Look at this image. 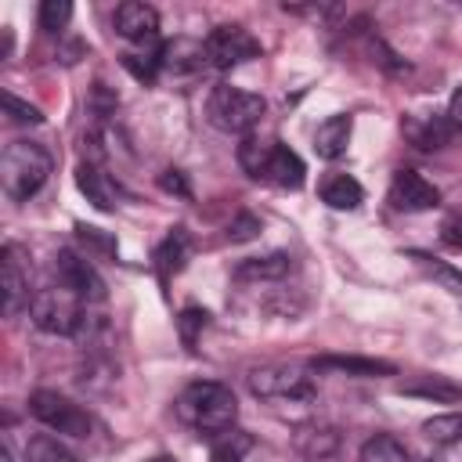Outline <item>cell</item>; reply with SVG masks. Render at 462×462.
<instances>
[{
	"label": "cell",
	"mask_w": 462,
	"mask_h": 462,
	"mask_svg": "<svg viewBox=\"0 0 462 462\" xmlns=\"http://www.w3.org/2000/svg\"><path fill=\"white\" fill-rule=\"evenodd\" d=\"M177 419L191 430H199L202 437H220L227 430H235V419H238V401L231 393V386L224 383H191L180 390L177 397Z\"/></svg>",
	"instance_id": "cell-1"
},
{
	"label": "cell",
	"mask_w": 462,
	"mask_h": 462,
	"mask_svg": "<svg viewBox=\"0 0 462 462\" xmlns=\"http://www.w3.org/2000/svg\"><path fill=\"white\" fill-rule=\"evenodd\" d=\"M238 162H242V170H245L249 177L271 180V184L292 188V191H296V188L303 184V177H307L303 159H300L289 144L260 141V137H253V134L242 137V144H238Z\"/></svg>",
	"instance_id": "cell-2"
},
{
	"label": "cell",
	"mask_w": 462,
	"mask_h": 462,
	"mask_svg": "<svg viewBox=\"0 0 462 462\" xmlns=\"http://www.w3.org/2000/svg\"><path fill=\"white\" fill-rule=\"evenodd\" d=\"M51 177V155L32 141H11L0 155V184L14 202H29Z\"/></svg>",
	"instance_id": "cell-3"
},
{
	"label": "cell",
	"mask_w": 462,
	"mask_h": 462,
	"mask_svg": "<svg viewBox=\"0 0 462 462\" xmlns=\"http://www.w3.org/2000/svg\"><path fill=\"white\" fill-rule=\"evenodd\" d=\"M29 318L40 332H51V336H76L87 321V303L65 289L61 282L58 285H47V289H36L32 300H29Z\"/></svg>",
	"instance_id": "cell-4"
},
{
	"label": "cell",
	"mask_w": 462,
	"mask_h": 462,
	"mask_svg": "<svg viewBox=\"0 0 462 462\" xmlns=\"http://www.w3.org/2000/svg\"><path fill=\"white\" fill-rule=\"evenodd\" d=\"M263 112H267V101L260 94L231 83H217L206 97V116L224 134H249L263 119Z\"/></svg>",
	"instance_id": "cell-5"
},
{
	"label": "cell",
	"mask_w": 462,
	"mask_h": 462,
	"mask_svg": "<svg viewBox=\"0 0 462 462\" xmlns=\"http://www.w3.org/2000/svg\"><path fill=\"white\" fill-rule=\"evenodd\" d=\"M29 411H32V419H40L47 430H54L61 437H90V426H94L90 415L58 390H32Z\"/></svg>",
	"instance_id": "cell-6"
},
{
	"label": "cell",
	"mask_w": 462,
	"mask_h": 462,
	"mask_svg": "<svg viewBox=\"0 0 462 462\" xmlns=\"http://www.w3.org/2000/svg\"><path fill=\"white\" fill-rule=\"evenodd\" d=\"M249 390L256 397H285V401H303L314 397V383L310 372L300 365H263L249 372Z\"/></svg>",
	"instance_id": "cell-7"
},
{
	"label": "cell",
	"mask_w": 462,
	"mask_h": 462,
	"mask_svg": "<svg viewBox=\"0 0 462 462\" xmlns=\"http://www.w3.org/2000/svg\"><path fill=\"white\" fill-rule=\"evenodd\" d=\"M202 43H206V61L213 69H235L260 54V43L245 25H217Z\"/></svg>",
	"instance_id": "cell-8"
},
{
	"label": "cell",
	"mask_w": 462,
	"mask_h": 462,
	"mask_svg": "<svg viewBox=\"0 0 462 462\" xmlns=\"http://www.w3.org/2000/svg\"><path fill=\"white\" fill-rule=\"evenodd\" d=\"M54 274H58V282H61L65 289H72L83 303H101V300H105V282H101V274L94 271V263H90L87 256H79V253H72V249H58V256H54Z\"/></svg>",
	"instance_id": "cell-9"
},
{
	"label": "cell",
	"mask_w": 462,
	"mask_h": 462,
	"mask_svg": "<svg viewBox=\"0 0 462 462\" xmlns=\"http://www.w3.org/2000/svg\"><path fill=\"white\" fill-rule=\"evenodd\" d=\"M440 202V191L415 170H397L390 180V206L401 213H426Z\"/></svg>",
	"instance_id": "cell-10"
},
{
	"label": "cell",
	"mask_w": 462,
	"mask_h": 462,
	"mask_svg": "<svg viewBox=\"0 0 462 462\" xmlns=\"http://www.w3.org/2000/svg\"><path fill=\"white\" fill-rule=\"evenodd\" d=\"M116 32L137 47H159V11L141 0H126L116 7Z\"/></svg>",
	"instance_id": "cell-11"
},
{
	"label": "cell",
	"mask_w": 462,
	"mask_h": 462,
	"mask_svg": "<svg viewBox=\"0 0 462 462\" xmlns=\"http://www.w3.org/2000/svg\"><path fill=\"white\" fill-rule=\"evenodd\" d=\"M0 267H4V314H18L22 303L29 307L32 292H29V267L25 256L14 242H7L0 249Z\"/></svg>",
	"instance_id": "cell-12"
},
{
	"label": "cell",
	"mask_w": 462,
	"mask_h": 462,
	"mask_svg": "<svg viewBox=\"0 0 462 462\" xmlns=\"http://www.w3.org/2000/svg\"><path fill=\"white\" fill-rule=\"evenodd\" d=\"M76 184H79V191L87 195V202H94V206L105 209V213H112V209L119 206V199H123L119 184H116L97 162H79V170H76Z\"/></svg>",
	"instance_id": "cell-13"
},
{
	"label": "cell",
	"mask_w": 462,
	"mask_h": 462,
	"mask_svg": "<svg viewBox=\"0 0 462 462\" xmlns=\"http://www.w3.org/2000/svg\"><path fill=\"white\" fill-rule=\"evenodd\" d=\"M397 390L408 397L437 401V404H458L462 401V383H451L448 375H415V379H404Z\"/></svg>",
	"instance_id": "cell-14"
},
{
	"label": "cell",
	"mask_w": 462,
	"mask_h": 462,
	"mask_svg": "<svg viewBox=\"0 0 462 462\" xmlns=\"http://www.w3.org/2000/svg\"><path fill=\"white\" fill-rule=\"evenodd\" d=\"M314 372H346V375H393L397 368L390 361H375V357H343V354H325V357H314L310 361Z\"/></svg>",
	"instance_id": "cell-15"
},
{
	"label": "cell",
	"mask_w": 462,
	"mask_h": 462,
	"mask_svg": "<svg viewBox=\"0 0 462 462\" xmlns=\"http://www.w3.org/2000/svg\"><path fill=\"white\" fill-rule=\"evenodd\" d=\"M350 130H354V119L350 116H328L314 130V152L321 159H339L346 152V144H350Z\"/></svg>",
	"instance_id": "cell-16"
},
{
	"label": "cell",
	"mask_w": 462,
	"mask_h": 462,
	"mask_svg": "<svg viewBox=\"0 0 462 462\" xmlns=\"http://www.w3.org/2000/svg\"><path fill=\"white\" fill-rule=\"evenodd\" d=\"M292 271V256L289 253H267V256H249L235 267L238 282H274L285 278Z\"/></svg>",
	"instance_id": "cell-17"
},
{
	"label": "cell",
	"mask_w": 462,
	"mask_h": 462,
	"mask_svg": "<svg viewBox=\"0 0 462 462\" xmlns=\"http://www.w3.org/2000/svg\"><path fill=\"white\" fill-rule=\"evenodd\" d=\"M206 61V43H195V40H173V43H162V69L166 72H199Z\"/></svg>",
	"instance_id": "cell-18"
},
{
	"label": "cell",
	"mask_w": 462,
	"mask_h": 462,
	"mask_svg": "<svg viewBox=\"0 0 462 462\" xmlns=\"http://www.w3.org/2000/svg\"><path fill=\"white\" fill-rule=\"evenodd\" d=\"M188 256H191V238H188V231H184V227H170V235H166L162 245L155 249V267H159L162 278H170V274H177V271L184 267Z\"/></svg>",
	"instance_id": "cell-19"
},
{
	"label": "cell",
	"mask_w": 462,
	"mask_h": 462,
	"mask_svg": "<svg viewBox=\"0 0 462 462\" xmlns=\"http://www.w3.org/2000/svg\"><path fill=\"white\" fill-rule=\"evenodd\" d=\"M361 199H365V191L350 173H332L321 180V202L332 209H357Z\"/></svg>",
	"instance_id": "cell-20"
},
{
	"label": "cell",
	"mask_w": 462,
	"mask_h": 462,
	"mask_svg": "<svg viewBox=\"0 0 462 462\" xmlns=\"http://www.w3.org/2000/svg\"><path fill=\"white\" fill-rule=\"evenodd\" d=\"M296 448H300L303 458L321 462V458H328V455L336 451V433L325 430V426H300V433H296Z\"/></svg>",
	"instance_id": "cell-21"
},
{
	"label": "cell",
	"mask_w": 462,
	"mask_h": 462,
	"mask_svg": "<svg viewBox=\"0 0 462 462\" xmlns=\"http://www.w3.org/2000/svg\"><path fill=\"white\" fill-rule=\"evenodd\" d=\"M361 462H411V455L397 437L375 433V437H368L361 444Z\"/></svg>",
	"instance_id": "cell-22"
},
{
	"label": "cell",
	"mask_w": 462,
	"mask_h": 462,
	"mask_svg": "<svg viewBox=\"0 0 462 462\" xmlns=\"http://www.w3.org/2000/svg\"><path fill=\"white\" fill-rule=\"evenodd\" d=\"M249 451H253V437L245 430H227V433L213 437L209 462H242Z\"/></svg>",
	"instance_id": "cell-23"
},
{
	"label": "cell",
	"mask_w": 462,
	"mask_h": 462,
	"mask_svg": "<svg viewBox=\"0 0 462 462\" xmlns=\"http://www.w3.org/2000/svg\"><path fill=\"white\" fill-rule=\"evenodd\" d=\"M422 433L440 444V448H451V444H462V411H451V415H433L422 422Z\"/></svg>",
	"instance_id": "cell-24"
},
{
	"label": "cell",
	"mask_w": 462,
	"mask_h": 462,
	"mask_svg": "<svg viewBox=\"0 0 462 462\" xmlns=\"http://www.w3.org/2000/svg\"><path fill=\"white\" fill-rule=\"evenodd\" d=\"M451 134H455V130L448 126V119H422V123H408V137H411L419 148H426V152L440 148Z\"/></svg>",
	"instance_id": "cell-25"
},
{
	"label": "cell",
	"mask_w": 462,
	"mask_h": 462,
	"mask_svg": "<svg viewBox=\"0 0 462 462\" xmlns=\"http://www.w3.org/2000/svg\"><path fill=\"white\" fill-rule=\"evenodd\" d=\"M25 462H76V455L65 444H58L54 437L40 433L25 444Z\"/></svg>",
	"instance_id": "cell-26"
},
{
	"label": "cell",
	"mask_w": 462,
	"mask_h": 462,
	"mask_svg": "<svg viewBox=\"0 0 462 462\" xmlns=\"http://www.w3.org/2000/svg\"><path fill=\"white\" fill-rule=\"evenodd\" d=\"M408 256H411L430 278H437L448 292H462V271H455L451 263H440L437 256H426V253H408Z\"/></svg>",
	"instance_id": "cell-27"
},
{
	"label": "cell",
	"mask_w": 462,
	"mask_h": 462,
	"mask_svg": "<svg viewBox=\"0 0 462 462\" xmlns=\"http://www.w3.org/2000/svg\"><path fill=\"white\" fill-rule=\"evenodd\" d=\"M206 321H209V314H206L202 307H184V310H180V318H177V332H180V343H184L188 350H195L199 332L206 328Z\"/></svg>",
	"instance_id": "cell-28"
},
{
	"label": "cell",
	"mask_w": 462,
	"mask_h": 462,
	"mask_svg": "<svg viewBox=\"0 0 462 462\" xmlns=\"http://www.w3.org/2000/svg\"><path fill=\"white\" fill-rule=\"evenodd\" d=\"M69 18H72V4H69V0H43V4H40V29H43V32L65 29Z\"/></svg>",
	"instance_id": "cell-29"
},
{
	"label": "cell",
	"mask_w": 462,
	"mask_h": 462,
	"mask_svg": "<svg viewBox=\"0 0 462 462\" xmlns=\"http://www.w3.org/2000/svg\"><path fill=\"white\" fill-rule=\"evenodd\" d=\"M4 112H7L14 123H40V119H43L36 105H25V101H18L14 94H4Z\"/></svg>",
	"instance_id": "cell-30"
},
{
	"label": "cell",
	"mask_w": 462,
	"mask_h": 462,
	"mask_svg": "<svg viewBox=\"0 0 462 462\" xmlns=\"http://www.w3.org/2000/svg\"><path fill=\"white\" fill-rule=\"evenodd\" d=\"M256 231H260V220H256V217H249V213H242V217L227 227V238H231V242H245V238H253Z\"/></svg>",
	"instance_id": "cell-31"
},
{
	"label": "cell",
	"mask_w": 462,
	"mask_h": 462,
	"mask_svg": "<svg viewBox=\"0 0 462 462\" xmlns=\"http://www.w3.org/2000/svg\"><path fill=\"white\" fill-rule=\"evenodd\" d=\"M159 184H162V191H170V195H180V199L191 195V188H188V180H184L180 170H166V173L159 177Z\"/></svg>",
	"instance_id": "cell-32"
},
{
	"label": "cell",
	"mask_w": 462,
	"mask_h": 462,
	"mask_svg": "<svg viewBox=\"0 0 462 462\" xmlns=\"http://www.w3.org/2000/svg\"><path fill=\"white\" fill-rule=\"evenodd\" d=\"M76 231H79V242H83V245H90V249H105V253H116V242H112V238H105L97 227H83V224H79Z\"/></svg>",
	"instance_id": "cell-33"
},
{
	"label": "cell",
	"mask_w": 462,
	"mask_h": 462,
	"mask_svg": "<svg viewBox=\"0 0 462 462\" xmlns=\"http://www.w3.org/2000/svg\"><path fill=\"white\" fill-rule=\"evenodd\" d=\"M448 126L455 130V134H462V87H455V94H451V101H448Z\"/></svg>",
	"instance_id": "cell-34"
},
{
	"label": "cell",
	"mask_w": 462,
	"mask_h": 462,
	"mask_svg": "<svg viewBox=\"0 0 462 462\" xmlns=\"http://www.w3.org/2000/svg\"><path fill=\"white\" fill-rule=\"evenodd\" d=\"M444 242H451V245H458V249H462V217L444 220Z\"/></svg>",
	"instance_id": "cell-35"
},
{
	"label": "cell",
	"mask_w": 462,
	"mask_h": 462,
	"mask_svg": "<svg viewBox=\"0 0 462 462\" xmlns=\"http://www.w3.org/2000/svg\"><path fill=\"white\" fill-rule=\"evenodd\" d=\"M426 462H462V451H455V448H440V451H433Z\"/></svg>",
	"instance_id": "cell-36"
},
{
	"label": "cell",
	"mask_w": 462,
	"mask_h": 462,
	"mask_svg": "<svg viewBox=\"0 0 462 462\" xmlns=\"http://www.w3.org/2000/svg\"><path fill=\"white\" fill-rule=\"evenodd\" d=\"M152 462H173V458H166V455H159V458H152Z\"/></svg>",
	"instance_id": "cell-37"
}]
</instances>
